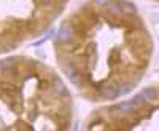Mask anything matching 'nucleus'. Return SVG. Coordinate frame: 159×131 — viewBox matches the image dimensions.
<instances>
[{
    "label": "nucleus",
    "instance_id": "f257e3e1",
    "mask_svg": "<svg viewBox=\"0 0 159 131\" xmlns=\"http://www.w3.org/2000/svg\"><path fill=\"white\" fill-rule=\"evenodd\" d=\"M57 69L78 96L113 102L148 67L153 43L129 0H88L65 16L52 38Z\"/></svg>",
    "mask_w": 159,
    "mask_h": 131
},
{
    "label": "nucleus",
    "instance_id": "f03ea898",
    "mask_svg": "<svg viewBox=\"0 0 159 131\" xmlns=\"http://www.w3.org/2000/svg\"><path fill=\"white\" fill-rule=\"evenodd\" d=\"M73 98L62 74L32 56H0V131L72 128Z\"/></svg>",
    "mask_w": 159,
    "mask_h": 131
},
{
    "label": "nucleus",
    "instance_id": "7ed1b4c3",
    "mask_svg": "<svg viewBox=\"0 0 159 131\" xmlns=\"http://www.w3.org/2000/svg\"><path fill=\"white\" fill-rule=\"evenodd\" d=\"M69 0H0V56L46 32Z\"/></svg>",
    "mask_w": 159,
    "mask_h": 131
}]
</instances>
